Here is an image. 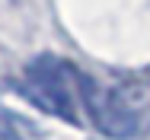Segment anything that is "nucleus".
Wrapping results in <instances>:
<instances>
[{
  "label": "nucleus",
  "mask_w": 150,
  "mask_h": 140,
  "mask_svg": "<svg viewBox=\"0 0 150 140\" xmlns=\"http://www.w3.org/2000/svg\"><path fill=\"white\" fill-rule=\"evenodd\" d=\"M80 70H74V64L61 61L54 54L35 57L23 80H19V92L29 99L35 108H42L51 118H61L67 124H77L80 118Z\"/></svg>",
  "instance_id": "1"
},
{
  "label": "nucleus",
  "mask_w": 150,
  "mask_h": 140,
  "mask_svg": "<svg viewBox=\"0 0 150 140\" xmlns=\"http://www.w3.org/2000/svg\"><path fill=\"white\" fill-rule=\"evenodd\" d=\"M80 105H83V112L90 115L93 127H96L99 134H105V137L128 140V137H137V134H141V124H134L131 118H125V115L115 108L109 89L99 86L93 77H86V73L80 77Z\"/></svg>",
  "instance_id": "2"
},
{
  "label": "nucleus",
  "mask_w": 150,
  "mask_h": 140,
  "mask_svg": "<svg viewBox=\"0 0 150 140\" xmlns=\"http://www.w3.org/2000/svg\"><path fill=\"white\" fill-rule=\"evenodd\" d=\"M115 108L125 118H131L134 124H144V118L150 115V83L147 80H128L109 89Z\"/></svg>",
  "instance_id": "3"
}]
</instances>
